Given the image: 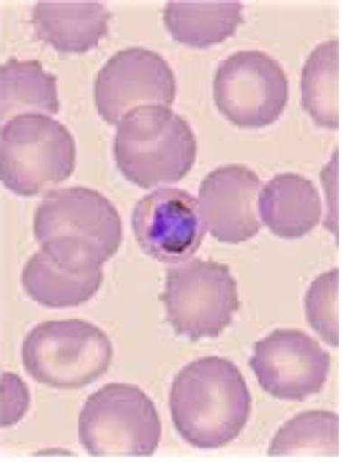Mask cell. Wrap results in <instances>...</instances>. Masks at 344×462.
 Listing matches in <instances>:
<instances>
[{
  "label": "cell",
  "instance_id": "cell-1",
  "mask_svg": "<svg viewBox=\"0 0 344 462\" xmlns=\"http://www.w3.org/2000/svg\"><path fill=\"white\" fill-rule=\"evenodd\" d=\"M169 407L173 428L189 445L217 450L246 428L252 394L231 359L201 357L176 374Z\"/></svg>",
  "mask_w": 344,
  "mask_h": 462
},
{
  "label": "cell",
  "instance_id": "cell-2",
  "mask_svg": "<svg viewBox=\"0 0 344 462\" xmlns=\"http://www.w3.org/2000/svg\"><path fill=\"white\" fill-rule=\"evenodd\" d=\"M33 231L41 252L69 269H98L124 242L114 204L86 186L48 191L35 208Z\"/></svg>",
  "mask_w": 344,
  "mask_h": 462
},
{
  "label": "cell",
  "instance_id": "cell-3",
  "mask_svg": "<svg viewBox=\"0 0 344 462\" xmlns=\"http://www.w3.org/2000/svg\"><path fill=\"white\" fill-rule=\"evenodd\" d=\"M118 171L141 189L176 184L196 162V136L189 121L166 106H144L121 118L114 139Z\"/></svg>",
  "mask_w": 344,
  "mask_h": 462
},
{
  "label": "cell",
  "instance_id": "cell-4",
  "mask_svg": "<svg viewBox=\"0 0 344 462\" xmlns=\"http://www.w3.org/2000/svg\"><path fill=\"white\" fill-rule=\"evenodd\" d=\"M76 169V141L56 118L25 114L0 128V181L18 197L53 191Z\"/></svg>",
  "mask_w": 344,
  "mask_h": 462
},
{
  "label": "cell",
  "instance_id": "cell-5",
  "mask_svg": "<svg viewBox=\"0 0 344 462\" xmlns=\"http://www.w3.org/2000/svg\"><path fill=\"white\" fill-rule=\"evenodd\" d=\"M79 439L91 457H151L161 442V417L134 384H106L79 417Z\"/></svg>",
  "mask_w": 344,
  "mask_h": 462
},
{
  "label": "cell",
  "instance_id": "cell-6",
  "mask_svg": "<svg viewBox=\"0 0 344 462\" xmlns=\"http://www.w3.org/2000/svg\"><path fill=\"white\" fill-rule=\"evenodd\" d=\"M114 346L98 327L60 319L33 327L23 342L25 372L56 390H80L111 367Z\"/></svg>",
  "mask_w": 344,
  "mask_h": 462
},
{
  "label": "cell",
  "instance_id": "cell-7",
  "mask_svg": "<svg viewBox=\"0 0 344 462\" xmlns=\"http://www.w3.org/2000/svg\"><path fill=\"white\" fill-rule=\"evenodd\" d=\"M161 301L169 324L186 339L218 337L241 310L229 266L211 259H189L169 269Z\"/></svg>",
  "mask_w": 344,
  "mask_h": 462
},
{
  "label": "cell",
  "instance_id": "cell-8",
  "mask_svg": "<svg viewBox=\"0 0 344 462\" xmlns=\"http://www.w3.org/2000/svg\"><path fill=\"white\" fill-rule=\"evenodd\" d=\"M287 101V73L262 51L234 53L217 69L214 104L234 126H272L284 114Z\"/></svg>",
  "mask_w": 344,
  "mask_h": 462
},
{
  "label": "cell",
  "instance_id": "cell-9",
  "mask_svg": "<svg viewBox=\"0 0 344 462\" xmlns=\"http://www.w3.org/2000/svg\"><path fill=\"white\" fill-rule=\"evenodd\" d=\"M176 98L172 66L153 51H118L96 76L93 101L106 124H121L131 111L144 106H169Z\"/></svg>",
  "mask_w": 344,
  "mask_h": 462
},
{
  "label": "cell",
  "instance_id": "cell-10",
  "mask_svg": "<svg viewBox=\"0 0 344 462\" xmlns=\"http://www.w3.org/2000/svg\"><path fill=\"white\" fill-rule=\"evenodd\" d=\"M249 365L262 390L279 400H304L321 393L330 377V355L299 329H276L259 339Z\"/></svg>",
  "mask_w": 344,
  "mask_h": 462
},
{
  "label": "cell",
  "instance_id": "cell-11",
  "mask_svg": "<svg viewBox=\"0 0 344 462\" xmlns=\"http://www.w3.org/2000/svg\"><path fill=\"white\" fill-rule=\"evenodd\" d=\"M131 224L141 252L163 264L189 262L207 236L196 199L179 189H159L141 199Z\"/></svg>",
  "mask_w": 344,
  "mask_h": 462
},
{
  "label": "cell",
  "instance_id": "cell-12",
  "mask_svg": "<svg viewBox=\"0 0 344 462\" xmlns=\"http://www.w3.org/2000/svg\"><path fill=\"white\" fill-rule=\"evenodd\" d=\"M259 194L262 181L249 166L229 163L214 169L201 181L196 199L204 229L211 231V236L224 244L254 239L262 229Z\"/></svg>",
  "mask_w": 344,
  "mask_h": 462
},
{
  "label": "cell",
  "instance_id": "cell-13",
  "mask_svg": "<svg viewBox=\"0 0 344 462\" xmlns=\"http://www.w3.org/2000/svg\"><path fill=\"white\" fill-rule=\"evenodd\" d=\"M111 13L96 0H43L33 5L35 35L58 53H88L104 41Z\"/></svg>",
  "mask_w": 344,
  "mask_h": 462
},
{
  "label": "cell",
  "instance_id": "cell-14",
  "mask_svg": "<svg viewBox=\"0 0 344 462\" xmlns=\"http://www.w3.org/2000/svg\"><path fill=\"white\" fill-rule=\"evenodd\" d=\"M259 219L282 239H299L321 221L320 191L299 173H279L262 186Z\"/></svg>",
  "mask_w": 344,
  "mask_h": 462
},
{
  "label": "cell",
  "instance_id": "cell-15",
  "mask_svg": "<svg viewBox=\"0 0 344 462\" xmlns=\"http://www.w3.org/2000/svg\"><path fill=\"white\" fill-rule=\"evenodd\" d=\"M244 5L237 0H172L163 8V23L176 43L211 48L239 31Z\"/></svg>",
  "mask_w": 344,
  "mask_h": 462
},
{
  "label": "cell",
  "instance_id": "cell-16",
  "mask_svg": "<svg viewBox=\"0 0 344 462\" xmlns=\"http://www.w3.org/2000/svg\"><path fill=\"white\" fill-rule=\"evenodd\" d=\"M104 284V269H69L46 252H35L23 269L25 294L43 307H79L96 297Z\"/></svg>",
  "mask_w": 344,
  "mask_h": 462
},
{
  "label": "cell",
  "instance_id": "cell-17",
  "mask_svg": "<svg viewBox=\"0 0 344 462\" xmlns=\"http://www.w3.org/2000/svg\"><path fill=\"white\" fill-rule=\"evenodd\" d=\"M60 108L56 76L38 60L11 58L0 63V128L25 114H56Z\"/></svg>",
  "mask_w": 344,
  "mask_h": 462
},
{
  "label": "cell",
  "instance_id": "cell-18",
  "mask_svg": "<svg viewBox=\"0 0 344 462\" xmlns=\"http://www.w3.org/2000/svg\"><path fill=\"white\" fill-rule=\"evenodd\" d=\"M302 106L321 128H339V41L332 38L310 53L302 70Z\"/></svg>",
  "mask_w": 344,
  "mask_h": 462
},
{
  "label": "cell",
  "instance_id": "cell-19",
  "mask_svg": "<svg viewBox=\"0 0 344 462\" xmlns=\"http://www.w3.org/2000/svg\"><path fill=\"white\" fill-rule=\"evenodd\" d=\"M269 457H339V417L327 410L292 417L272 439Z\"/></svg>",
  "mask_w": 344,
  "mask_h": 462
},
{
  "label": "cell",
  "instance_id": "cell-20",
  "mask_svg": "<svg viewBox=\"0 0 344 462\" xmlns=\"http://www.w3.org/2000/svg\"><path fill=\"white\" fill-rule=\"evenodd\" d=\"M307 319L327 345H339V269H330L311 282L304 297Z\"/></svg>",
  "mask_w": 344,
  "mask_h": 462
},
{
  "label": "cell",
  "instance_id": "cell-21",
  "mask_svg": "<svg viewBox=\"0 0 344 462\" xmlns=\"http://www.w3.org/2000/svg\"><path fill=\"white\" fill-rule=\"evenodd\" d=\"M31 407V393L18 374L3 372L0 374V428L18 425Z\"/></svg>",
  "mask_w": 344,
  "mask_h": 462
}]
</instances>
